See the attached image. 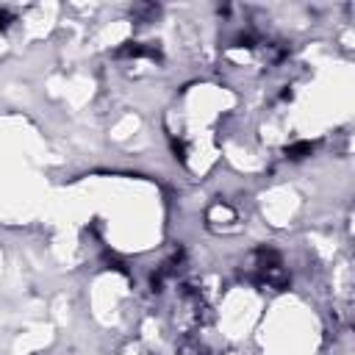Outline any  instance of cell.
Returning a JSON list of instances; mask_svg holds the SVG:
<instances>
[{
    "instance_id": "6da1fadb",
    "label": "cell",
    "mask_w": 355,
    "mask_h": 355,
    "mask_svg": "<svg viewBox=\"0 0 355 355\" xmlns=\"http://www.w3.org/2000/svg\"><path fill=\"white\" fill-rule=\"evenodd\" d=\"M256 283L261 289H272V291H286L291 283V275L283 267V258L278 250L272 247H258L256 250Z\"/></svg>"
},
{
    "instance_id": "7a4b0ae2",
    "label": "cell",
    "mask_w": 355,
    "mask_h": 355,
    "mask_svg": "<svg viewBox=\"0 0 355 355\" xmlns=\"http://www.w3.org/2000/svg\"><path fill=\"white\" fill-rule=\"evenodd\" d=\"M119 59H153L158 61L161 59V50L155 45H142V42H125L119 50H117Z\"/></svg>"
},
{
    "instance_id": "3957f363",
    "label": "cell",
    "mask_w": 355,
    "mask_h": 355,
    "mask_svg": "<svg viewBox=\"0 0 355 355\" xmlns=\"http://www.w3.org/2000/svg\"><path fill=\"white\" fill-rule=\"evenodd\" d=\"M217 222H222V225H228V222H236V211H233L231 206H222V203H217V206L209 211V225L214 228Z\"/></svg>"
},
{
    "instance_id": "277c9868",
    "label": "cell",
    "mask_w": 355,
    "mask_h": 355,
    "mask_svg": "<svg viewBox=\"0 0 355 355\" xmlns=\"http://www.w3.org/2000/svg\"><path fill=\"white\" fill-rule=\"evenodd\" d=\"M311 153H314V144H311V142H294V144L286 147V158H289V161H303V158H308Z\"/></svg>"
},
{
    "instance_id": "5b68a950",
    "label": "cell",
    "mask_w": 355,
    "mask_h": 355,
    "mask_svg": "<svg viewBox=\"0 0 355 355\" xmlns=\"http://www.w3.org/2000/svg\"><path fill=\"white\" fill-rule=\"evenodd\" d=\"M178 355H209V349L200 344V341H184L181 347H178Z\"/></svg>"
},
{
    "instance_id": "8992f818",
    "label": "cell",
    "mask_w": 355,
    "mask_h": 355,
    "mask_svg": "<svg viewBox=\"0 0 355 355\" xmlns=\"http://www.w3.org/2000/svg\"><path fill=\"white\" fill-rule=\"evenodd\" d=\"M9 23H12V15H9L6 9H0V28H6Z\"/></svg>"
}]
</instances>
